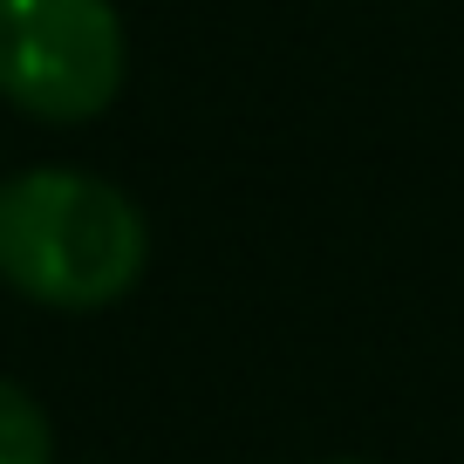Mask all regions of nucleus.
Returning <instances> with one entry per match:
<instances>
[{"instance_id":"obj_1","label":"nucleus","mask_w":464,"mask_h":464,"mask_svg":"<svg viewBox=\"0 0 464 464\" xmlns=\"http://www.w3.org/2000/svg\"><path fill=\"white\" fill-rule=\"evenodd\" d=\"M144 212L110 178L34 164L0 185V280L21 301L89 314V307L123 301L144 280Z\"/></svg>"},{"instance_id":"obj_2","label":"nucleus","mask_w":464,"mask_h":464,"mask_svg":"<svg viewBox=\"0 0 464 464\" xmlns=\"http://www.w3.org/2000/svg\"><path fill=\"white\" fill-rule=\"evenodd\" d=\"M123 14L110 0H0V96L42 123H89L123 96Z\"/></svg>"},{"instance_id":"obj_3","label":"nucleus","mask_w":464,"mask_h":464,"mask_svg":"<svg viewBox=\"0 0 464 464\" xmlns=\"http://www.w3.org/2000/svg\"><path fill=\"white\" fill-rule=\"evenodd\" d=\"M55 458V423L21 382L0 376V464H48Z\"/></svg>"}]
</instances>
